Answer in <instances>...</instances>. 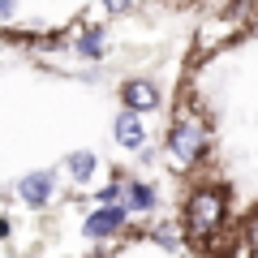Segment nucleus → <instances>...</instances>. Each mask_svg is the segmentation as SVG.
<instances>
[{
    "instance_id": "f257e3e1",
    "label": "nucleus",
    "mask_w": 258,
    "mask_h": 258,
    "mask_svg": "<svg viewBox=\"0 0 258 258\" xmlns=\"http://www.w3.org/2000/svg\"><path fill=\"white\" fill-rule=\"evenodd\" d=\"M228 220V194L220 185H198L185 198V232L194 241H211Z\"/></svg>"
},
{
    "instance_id": "f03ea898",
    "label": "nucleus",
    "mask_w": 258,
    "mask_h": 258,
    "mask_svg": "<svg viewBox=\"0 0 258 258\" xmlns=\"http://www.w3.org/2000/svg\"><path fill=\"white\" fill-rule=\"evenodd\" d=\"M211 147V134H207L203 116H194V112H181L168 129V155L176 159V168H194L198 159L207 155Z\"/></svg>"
},
{
    "instance_id": "7ed1b4c3",
    "label": "nucleus",
    "mask_w": 258,
    "mask_h": 258,
    "mask_svg": "<svg viewBox=\"0 0 258 258\" xmlns=\"http://www.w3.org/2000/svg\"><path fill=\"white\" fill-rule=\"evenodd\" d=\"M120 103L134 108V112H155L164 103V95H159V86L151 78H125L120 82Z\"/></svg>"
},
{
    "instance_id": "20e7f679",
    "label": "nucleus",
    "mask_w": 258,
    "mask_h": 258,
    "mask_svg": "<svg viewBox=\"0 0 258 258\" xmlns=\"http://www.w3.org/2000/svg\"><path fill=\"white\" fill-rule=\"evenodd\" d=\"M120 228H125V207H120V203L116 207H103L99 203V211H91L86 224H82V232L91 241H108V237H116Z\"/></svg>"
},
{
    "instance_id": "39448f33",
    "label": "nucleus",
    "mask_w": 258,
    "mask_h": 258,
    "mask_svg": "<svg viewBox=\"0 0 258 258\" xmlns=\"http://www.w3.org/2000/svg\"><path fill=\"white\" fill-rule=\"evenodd\" d=\"M112 138H116V147H125V151H142V147H147V125H142V112L125 108V112L116 116V125H112Z\"/></svg>"
},
{
    "instance_id": "423d86ee",
    "label": "nucleus",
    "mask_w": 258,
    "mask_h": 258,
    "mask_svg": "<svg viewBox=\"0 0 258 258\" xmlns=\"http://www.w3.org/2000/svg\"><path fill=\"white\" fill-rule=\"evenodd\" d=\"M18 194H22V203L26 207H47L52 203V194H56V176L52 172H30V176H22V185H18Z\"/></svg>"
},
{
    "instance_id": "0eeeda50",
    "label": "nucleus",
    "mask_w": 258,
    "mask_h": 258,
    "mask_svg": "<svg viewBox=\"0 0 258 258\" xmlns=\"http://www.w3.org/2000/svg\"><path fill=\"white\" fill-rule=\"evenodd\" d=\"M125 211L129 215H147V211H155V185H147V181H125Z\"/></svg>"
},
{
    "instance_id": "6e6552de",
    "label": "nucleus",
    "mask_w": 258,
    "mask_h": 258,
    "mask_svg": "<svg viewBox=\"0 0 258 258\" xmlns=\"http://www.w3.org/2000/svg\"><path fill=\"white\" fill-rule=\"evenodd\" d=\"M64 164H69V176H74V181H91V176L99 172V155H95V151H74Z\"/></svg>"
},
{
    "instance_id": "1a4fd4ad",
    "label": "nucleus",
    "mask_w": 258,
    "mask_h": 258,
    "mask_svg": "<svg viewBox=\"0 0 258 258\" xmlns=\"http://www.w3.org/2000/svg\"><path fill=\"white\" fill-rule=\"evenodd\" d=\"M78 52L86 56V60H99V52H103V26H91L82 39H78Z\"/></svg>"
},
{
    "instance_id": "9d476101",
    "label": "nucleus",
    "mask_w": 258,
    "mask_h": 258,
    "mask_svg": "<svg viewBox=\"0 0 258 258\" xmlns=\"http://www.w3.org/2000/svg\"><path fill=\"white\" fill-rule=\"evenodd\" d=\"M95 198H99L103 207H116L120 198H125V181H112V185H103V189L95 194Z\"/></svg>"
},
{
    "instance_id": "9b49d317",
    "label": "nucleus",
    "mask_w": 258,
    "mask_h": 258,
    "mask_svg": "<svg viewBox=\"0 0 258 258\" xmlns=\"http://www.w3.org/2000/svg\"><path fill=\"white\" fill-rule=\"evenodd\" d=\"M103 9L108 13H129V9H138V0H103Z\"/></svg>"
},
{
    "instance_id": "f8f14e48",
    "label": "nucleus",
    "mask_w": 258,
    "mask_h": 258,
    "mask_svg": "<svg viewBox=\"0 0 258 258\" xmlns=\"http://www.w3.org/2000/svg\"><path fill=\"white\" fill-rule=\"evenodd\" d=\"M13 13H18V0H0V26H5Z\"/></svg>"
}]
</instances>
